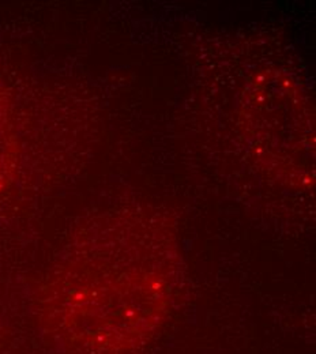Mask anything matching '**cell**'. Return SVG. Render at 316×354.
<instances>
[{
	"label": "cell",
	"instance_id": "1",
	"mask_svg": "<svg viewBox=\"0 0 316 354\" xmlns=\"http://www.w3.org/2000/svg\"><path fill=\"white\" fill-rule=\"evenodd\" d=\"M11 168V143L7 131L4 100L0 91V191L8 181V174Z\"/></svg>",
	"mask_w": 316,
	"mask_h": 354
}]
</instances>
